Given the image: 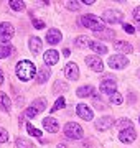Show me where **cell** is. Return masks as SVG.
<instances>
[{
	"mask_svg": "<svg viewBox=\"0 0 140 148\" xmlns=\"http://www.w3.org/2000/svg\"><path fill=\"white\" fill-rule=\"evenodd\" d=\"M16 76H18V79L20 81H30L35 77V73H36V68H35V64L32 61H28V59H22L20 63L16 64Z\"/></svg>",
	"mask_w": 140,
	"mask_h": 148,
	"instance_id": "obj_1",
	"label": "cell"
},
{
	"mask_svg": "<svg viewBox=\"0 0 140 148\" xmlns=\"http://www.w3.org/2000/svg\"><path fill=\"white\" fill-rule=\"evenodd\" d=\"M78 23H79L81 27H86V28H89V30H92L94 33H99V32H104V30H106L104 20H101V18L96 16V15H91V13L81 16V18L78 20Z\"/></svg>",
	"mask_w": 140,
	"mask_h": 148,
	"instance_id": "obj_2",
	"label": "cell"
},
{
	"mask_svg": "<svg viewBox=\"0 0 140 148\" xmlns=\"http://www.w3.org/2000/svg\"><path fill=\"white\" fill-rule=\"evenodd\" d=\"M63 132H65V135L68 138H71V140H79V138L84 137L82 127L79 123H76V122H68L65 125V128H63Z\"/></svg>",
	"mask_w": 140,
	"mask_h": 148,
	"instance_id": "obj_3",
	"label": "cell"
},
{
	"mask_svg": "<svg viewBox=\"0 0 140 148\" xmlns=\"http://www.w3.org/2000/svg\"><path fill=\"white\" fill-rule=\"evenodd\" d=\"M13 35H15V28L10 23H7V21L0 23V41H3L7 45L13 38Z\"/></svg>",
	"mask_w": 140,
	"mask_h": 148,
	"instance_id": "obj_4",
	"label": "cell"
},
{
	"mask_svg": "<svg viewBox=\"0 0 140 148\" xmlns=\"http://www.w3.org/2000/svg\"><path fill=\"white\" fill-rule=\"evenodd\" d=\"M109 66L112 69H124L129 66V59L124 54H114L109 58Z\"/></svg>",
	"mask_w": 140,
	"mask_h": 148,
	"instance_id": "obj_5",
	"label": "cell"
},
{
	"mask_svg": "<svg viewBox=\"0 0 140 148\" xmlns=\"http://www.w3.org/2000/svg\"><path fill=\"white\" fill-rule=\"evenodd\" d=\"M45 107H46V102H45V99H38V101H35L32 106L27 109L25 115H27V117H36L41 110H45Z\"/></svg>",
	"mask_w": 140,
	"mask_h": 148,
	"instance_id": "obj_6",
	"label": "cell"
},
{
	"mask_svg": "<svg viewBox=\"0 0 140 148\" xmlns=\"http://www.w3.org/2000/svg\"><path fill=\"white\" fill-rule=\"evenodd\" d=\"M76 114L79 115V119H82V120H92L94 119V112H92V109L89 106H86V104H78V107H76Z\"/></svg>",
	"mask_w": 140,
	"mask_h": 148,
	"instance_id": "obj_7",
	"label": "cell"
},
{
	"mask_svg": "<svg viewBox=\"0 0 140 148\" xmlns=\"http://www.w3.org/2000/svg\"><path fill=\"white\" fill-rule=\"evenodd\" d=\"M135 138H137V132L134 130V127L124 128V130L119 132V140H120L122 143H132Z\"/></svg>",
	"mask_w": 140,
	"mask_h": 148,
	"instance_id": "obj_8",
	"label": "cell"
},
{
	"mask_svg": "<svg viewBox=\"0 0 140 148\" xmlns=\"http://www.w3.org/2000/svg\"><path fill=\"white\" fill-rule=\"evenodd\" d=\"M86 64L89 66V68L92 69V71H96V73H101L104 69V63H102V59L99 58V56H87L86 58Z\"/></svg>",
	"mask_w": 140,
	"mask_h": 148,
	"instance_id": "obj_9",
	"label": "cell"
},
{
	"mask_svg": "<svg viewBox=\"0 0 140 148\" xmlns=\"http://www.w3.org/2000/svg\"><path fill=\"white\" fill-rule=\"evenodd\" d=\"M102 20L107 23H119L122 20V13L119 10H106L102 13Z\"/></svg>",
	"mask_w": 140,
	"mask_h": 148,
	"instance_id": "obj_10",
	"label": "cell"
},
{
	"mask_svg": "<svg viewBox=\"0 0 140 148\" xmlns=\"http://www.w3.org/2000/svg\"><path fill=\"white\" fill-rule=\"evenodd\" d=\"M65 76L68 79L71 81H76L79 77V68H78V64L76 63H68L65 66Z\"/></svg>",
	"mask_w": 140,
	"mask_h": 148,
	"instance_id": "obj_11",
	"label": "cell"
},
{
	"mask_svg": "<svg viewBox=\"0 0 140 148\" xmlns=\"http://www.w3.org/2000/svg\"><path fill=\"white\" fill-rule=\"evenodd\" d=\"M115 87H117V84H115V81H114L112 77H106V79L101 82V90L106 92V94L112 95L114 92H115Z\"/></svg>",
	"mask_w": 140,
	"mask_h": 148,
	"instance_id": "obj_12",
	"label": "cell"
},
{
	"mask_svg": "<svg viewBox=\"0 0 140 148\" xmlns=\"http://www.w3.org/2000/svg\"><path fill=\"white\" fill-rule=\"evenodd\" d=\"M43 127L46 132H51V133H56L59 128V123L56 119H53V117H46V119H43Z\"/></svg>",
	"mask_w": 140,
	"mask_h": 148,
	"instance_id": "obj_13",
	"label": "cell"
},
{
	"mask_svg": "<svg viewBox=\"0 0 140 148\" xmlns=\"http://www.w3.org/2000/svg\"><path fill=\"white\" fill-rule=\"evenodd\" d=\"M114 123H115V122H114V119L112 117H102V119H99V120H96V128L97 130H107V128H110L114 125Z\"/></svg>",
	"mask_w": 140,
	"mask_h": 148,
	"instance_id": "obj_14",
	"label": "cell"
},
{
	"mask_svg": "<svg viewBox=\"0 0 140 148\" xmlns=\"http://www.w3.org/2000/svg\"><path fill=\"white\" fill-rule=\"evenodd\" d=\"M43 59H45V63L48 64V66H53V64H56L59 61V53L56 51V49H48V51L45 53Z\"/></svg>",
	"mask_w": 140,
	"mask_h": 148,
	"instance_id": "obj_15",
	"label": "cell"
},
{
	"mask_svg": "<svg viewBox=\"0 0 140 148\" xmlns=\"http://www.w3.org/2000/svg\"><path fill=\"white\" fill-rule=\"evenodd\" d=\"M46 41H48L49 45H58V43L61 41V33H59L56 28L48 30V32H46Z\"/></svg>",
	"mask_w": 140,
	"mask_h": 148,
	"instance_id": "obj_16",
	"label": "cell"
},
{
	"mask_svg": "<svg viewBox=\"0 0 140 148\" xmlns=\"http://www.w3.org/2000/svg\"><path fill=\"white\" fill-rule=\"evenodd\" d=\"M10 109H12V102L8 99V95L5 92H0V110L10 112Z\"/></svg>",
	"mask_w": 140,
	"mask_h": 148,
	"instance_id": "obj_17",
	"label": "cell"
},
{
	"mask_svg": "<svg viewBox=\"0 0 140 148\" xmlns=\"http://www.w3.org/2000/svg\"><path fill=\"white\" fill-rule=\"evenodd\" d=\"M89 48H91L94 53H99V54H106L107 53V46L106 45H102V43H99V41H89Z\"/></svg>",
	"mask_w": 140,
	"mask_h": 148,
	"instance_id": "obj_18",
	"label": "cell"
},
{
	"mask_svg": "<svg viewBox=\"0 0 140 148\" xmlns=\"http://www.w3.org/2000/svg\"><path fill=\"white\" fill-rule=\"evenodd\" d=\"M114 48H115L117 51H120V53H132V51H134L132 45H129L127 41H115L114 43Z\"/></svg>",
	"mask_w": 140,
	"mask_h": 148,
	"instance_id": "obj_19",
	"label": "cell"
},
{
	"mask_svg": "<svg viewBox=\"0 0 140 148\" xmlns=\"http://www.w3.org/2000/svg\"><path fill=\"white\" fill-rule=\"evenodd\" d=\"M28 46H30V51H32L33 54H36V53H40V51H41V46H43V45H41V40H40V38H32V40H30V43H28Z\"/></svg>",
	"mask_w": 140,
	"mask_h": 148,
	"instance_id": "obj_20",
	"label": "cell"
},
{
	"mask_svg": "<svg viewBox=\"0 0 140 148\" xmlns=\"http://www.w3.org/2000/svg\"><path fill=\"white\" fill-rule=\"evenodd\" d=\"M78 97H89V95H94V87L92 86H82L78 89Z\"/></svg>",
	"mask_w": 140,
	"mask_h": 148,
	"instance_id": "obj_21",
	"label": "cell"
},
{
	"mask_svg": "<svg viewBox=\"0 0 140 148\" xmlns=\"http://www.w3.org/2000/svg\"><path fill=\"white\" fill-rule=\"evenodd\" d=\"M48 77H49V69L48 68H41L36 74V82L38 84H43V82H46Z\"/></svg>",
	"mask_w": 140,
	"mask_h": 148,
	"instance_id": "obj_22",
	"label": "cell"
},
{
	"mask_svg": "<svg viewBox=\"0 0 140 148\" xmlns=\"http://www.w3.org/2000/svg\"><path fill=\"white\" fill-rule=\"evenodd\" d=\"M13 48L10 46V45H0V59L7 58V56H10V54H13Z\"/></svg>",
	"mask_w": 140,
	"mask_h": 148,
	"instance_id": "obj_23",
	"label": "cell"
},
{
	"mask_svg": "<svg viewBox=\"0 0 140 148\" xmlns=\"http://www.w3.org/2000/svg\"><path fill=\"white\" fill-rule=\"evenodd\" d=\"M8 7L15 12H22L23 8H25V3H23L22 0H10V2H8Z\"/></svg>",
	"mask_w": 140,
	"mask_h": 148,
	"instance_id": "obj_24",
	"label": "cell"
},
{
	"mask_svg": "<svg viewBox=\"0 0 140 148\" xmlns=\"http://www.w3.org/2000/svg\"><path fill=\"white\" fill-rule=\"evenodd\" d=\"M109 101H110V104H114V106H120V104L124 102V97H122V94H119V92H114Z\"/></svg>",
	"mask_w": 140,
	"mask_h": 148,
	"instance_id": "obj_25",
	"label": "cell"
},
{
	"mask_svg": "<svg viewBox=\"0 0 140 148\" xmlns=\"http://www.w3.org/2000/svg\"><path fill=\"white\" fill-rule=\"evenodd\" d=\"M16 147L18 148H33V143L27 138H16Z\"/></svg>",
	"mask_w": 140,
	"mask_h": 148,
	"instance_id": "obj_26",
	"label": "cell"
},
{
	"mask_svg": "<svg viewBox=\"0 0 140 148\" xmlns=\"http://www.w3.org/2000/svg\"><path fill=\"white\" fill-rule=\"evenodd\" d=\"M87 40H89L87 36H78V40H74V45L78 48H86V46H89V41Z\"/></svg>",
	"mask_w": 140,
	"mask_h": 148,
	"instance_id": "obj_27",
	"label": "cell"
},
{
	"mask_svg": "<svg viewBox=\"0 0 140 148\" xmlns=\"http://www.w3.org/2000/svg\"><path fill=\"white\" fill-rule=\"evenodd\" d=\"M27 130H28V133H30V135H33V137H41V132H40V130H38V128H35L32 125V123H27Z\"/></svg>",
	"mask_w": 140,
	"mask_h": 148,
	"instance_id": "obj_28",
	"label": "cell"
},
{
	"mask_svg": "<svg viewBox=\"0 0 140 148\" xmlns=\"http://www.w3.org/2000/svg\"><path fill=\"white\" fill-rule=\"evenodd\" d=\"M63 107H65V97H59L58 101L54 102V106L51 107V112H56L59 109H63Z\"/></svg>",
	"mask_w": 140,
	"mask_h": 148,
	"instance_id": "obj_29",
	"label": "cell"
},
{
	"mask_svg": "<svg viewBox=\"0 0 140 148\" xmlns=\"http://www.w3.org/2000/svg\"><path fill=\"white\" fill-rule=\"evenodd\" d=\"M99 38H114L115 36V33H114V30H104V32H99L96 33Z\"/></svg>",
	"mask_w": 140,
	"mask_h": 148,
	"instance_id": "obj_30",
	"label": "cell"
},
{
	"mask_svg": "<svg viewBox=\"0 0 140 148\" xmlns=\"http://www.w3.org/2000/svg\"><path fill=\"white\" fill-rule=\"evenodd\" d=\"M61 89V90H68V86L65 84V82H61V81H56L54 82V89H53V92H56L58 94V90Z\"/></svg>",
	"mask_w": 140,
	"mask_h": 148,
	"instance_id": "obj_31",
	"label": "cell"
},
{
	"mask_svg": "<svg viewBox=\"0 0 140 148\" xmlns=\"http://www.w3.org/2000/svg\"><path fill=\"white\" fill-rule=\"evenodd\" d=\"M8 140V132H7L5 128L0 127V143H5Z\"/></svg>",
	"mask_w": 140,
	"mask_h": 148,
	"instance_id": "obj_32",
	"label": "cell"
},
{
	"mask_svg": "<svg viewBox=\"0 0 140 148\" xmlns=\"http://www.w3.org/2000/svg\"><path fill=\"white\" fill-rule=\"evenodd\" d=\"M66 7H68L69 10H76V12H78L79 8H81V3H78V2H68Z\"/></svg>",
	"mask_w": 140,
	"mask_h": 148,
	"instance_id": "obj_33",
	"label": "cell"
},
{
	"mask_svg": "<svg viewBox=\"0 0 140 148\" xmlns=\"http://www.w3.org/2000/svg\"><path fill=\"white\" fill-rule=\"evenodd\" d=\"M122 27H124V32L129 33V35H134V33H135V28L132 27V25H129V23H124Z\"/></svg>",
	"mask_w": 140,
	"mask_h": 148,
	"instance_id": "obj_34",
	"label": "cell"
},
{
	"mask_svg": "<svg viewBox=\"0 0 140 148\" xmlns=\"http://www.w3.org/2000/svg\"><path fill=\"white\" fill-rule=\"evenodd\" d=\"M33 25H35V28H38V30H41V28H45V21L38 20V18H33Z\"/></svg>",
	"mask_w": 140,
	"mask_h": 148,
	"instance_id": "obj_35",
	"label": "cell"
},
{
	"mask_svg": "<svg viewBox=\"0 0 140 148\" xmlns=\"http://www.w3.org/2000/svg\"><path fill=\"white\" fill-rule=\"evenodd\" d=\"M94 104H96V109H99V110H102V109H104L102 102L99 101V99H97V97H94Z\"/></svg>",
	"mask_w": 140,
	"mask_h": 148,
	"instance_id": "obj_36",
	"label": "cell"
},
{
	"mask_svg": "<svg viewBox=\"0 0 140 148\" xmlns=\"http://www.w3.org/2000/svg\"><path fill=\"white\" fill-rule=\"evenodd\" d=\"M134 18L137 21H140V7H137V8L134 10Z\"/></svg>",
	"mask_w": 140,
	"mask_h": 148,
	"instance_id": "obj_37",
	"label": "cell"
},
{
	"mask_svg": "<svg viewBox=\"0 0 140 148\" xmlns=\"http://www.w3.org/2000/svg\"><path fill=\"white\" fill-rule=\"evenodd\" d=\"M3 84V73H2V69H0V86Z\"/></svg>",
	"mask_w": 140,
	"mask_h": 148,
	"instance_id": "obj_38",
	"label": "cell"
},
{
	"mask_svg": "<svg viewBox=\"0 0 140 148\" xmlns=\"http://www.w3.org/2000/svg\"><path fill=\"white\" fill-rule=\"evenodd\" d=\"M63 54H65V56H69V54H71L69 49H65V51H63Z\"/></svg>",
	"mask_w": 140,
	"mask_h": 148,
	"instance_id": "obj_39",
	"label": "cell"
},
{
	"mask_svg": "<svg viewBox=\"0 0 140 148\" xmlns=\"http://www.w3.org/2000/svg\"><path fill=\"white\" fill-rule=\"evenodd\" d=\"M58 148H66V147L63 145V143H59V145H58Z\"/></svg>",
	"mask_w": 140,
	"mask_h": 148,
	"instance_id": "obj_40",
	"label": "cell"
},
{
	"mask_svg": "<svg viewBox=\"0 0 140 148\" xmlns=\"http://www.w3.org/2000/svg\"><path fill=\"white\" fill-rule=\"evenodd\" d=\"M139 120H140V119H139Z\"/></svg>",
	"mask_w": 140,
	"mask_h": 148,
	"instance_id": "obj_41",
	"label": "cell"
}]
</instances>
